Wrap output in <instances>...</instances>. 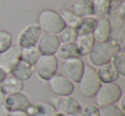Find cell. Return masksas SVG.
<instances>
[{
	"mask_svg": "<svg viewBox=\"0 0 125 116\" xmlns=\"http://www.w3.org/2000/svg\"><path fill=\"white\" fill-rule=\"evenodd\" d=\"M84 67L85 64L82 60L80 59V57L64 60L62 66V75L70 80L72 83L78 84L83 73Z\"/></svg>",
	"mask_w": 125,
	"mask_h": 116,
	"instance_id": "obj_7",
	"label": "cell"
},
{
	"mask_svg": "<svg viewBox=\"0 0 125 116\" xmlns=\"http://www.w3.org/2000/svg\"><path fill=\"white\" fill-rule=\"evenodd\" d=\"M59 45L57 35L45 33L40 36L36 46L41 55H55Z\"/></svg>",
	"mask_w": 125,
	"mask_h": 116,
	"instance_id": "obj_12",
	"label": "cell"
},
{
	"mask_svg": "<svg viewBox=\"0 0 125 116\" xmlns=\"http://www.w3.org/2000/svg\"><path fill=\"white\" fill-rule=\"evenodd\" d=\"M92 34L96 43L108 41L111 34V25L110 20L107 17L98 19V23Z\"/></svg>",
	"mask_w": 125,
	"mask_h": 116,
	"instance_id": "obj_13",
	"label": "cell"
},
{
	"mask_svg": "<svg viewBox=\"0 0 125 116\" xmlns=\"http://www.w3.org/2000/svg\"><path fill=\"white\" fill-rule=\"evenodd\" d=\"M21 48L17 45H11L8 50L0 54V68L10 73L15 65L20 60Z\"/></svg>",
	"mask_w": 125,
	"mask_h": 116,
	"instance_id": "obj_11",
	"label": "cell"
},
{
	"mask_svg": "<svg viewBox=\"0 0 125 116\" xmlns=\"http://www.w3.org/2000/svg\"><path fill=\"white\" fill-rule=\"evenodd\" d=\"M74 43L76 46L80 55H87L92 50L96 42L92 33H88V34L77 35Z\"/></svg>",
	"mask_w": 125,
	"mask_h": 116,
	"instance_id": "obj_17",
	"label": "cell"
},
{
	"mask_svg": "<svg viewBox=\"0 0 125 116\" xmlns=\"http://www.w3.org/2000/svg\"><path fill=\"white\" fill-rule=\"evenodd\" d=\"M72 12L82 18L94 16V7L92 0H78L72 6Z\"/></svg>",
	"mask_w": 125,
	"mask_h": 116,
	"instance_id": "obj_19",
	"label": "cell"
},
{
	"mask_svg": "<svg viewBox=\"0 0 125 116\" xmlns=\"http://www.w3.org/2000/svg\"><path fill=\"white\" fill-rule=\"evenodd\" d=\"M55 55L56 57H58L63 61L67 59H70V58H75V57L81 56L75 43L60 44Z\"/></svg>",
	"mask_w": 125,
	"mask_h": 116,
	"instance_id": "obj_20",
	"label": "cell"
},
{
	"mask_svg": "<svg viewBox=\"0 0 125 116\" xmlns=\"http://www.w3.org/2000/svg\"><path fill=\"white\" fill-rule=\"evenodd\" d=\"M96 73L101 83H114L120 77L111 62L98 67Z\"/></svg>",
	"mask_w": 125,
	"mask_h": 116,
	"instance_id": "obj_15",
	"label": "cell"
},
{
	"mask_svg": "<svg viewBox=\"0 0 125 116\" xmlns=\"http://www.w3.org/2000/svg\"><path fill=\"white\" fill-rule=\"evenodd\" d=\"M123 96L121 87L116 83H101L95 94V102L97 107L115 104Z\"/></svg>",
	"mask_w": 125,
	"mask_h": 116,
	"instance_id": "obj_4",
	"label": "cell"
},
{
	"mask_svg": "<svg viewBox=\"0 0 125 116\" xmlns=\"http://www.w3.org/2000/svg\"><path fill=\"white\" fill-rule=\"evenodd\" d=\"M48 84L51 90L58 97L70 96L75 89L74 83L62 74L56 73L48 80Z\"/></svg>",
	"mask_w": 125,
	"mask_h": 116,
	"instance_id": "obj_9",
	"label": "cell"
},
{
	"mask_svg": "<svg viewBox=\"0 0 125 116\" xmlns=\"http://www.w3.org/2000/svg\"><path fill=\"white\" fill-rule=\"evenodd\" d=\"M8 113H9V111L6 109V107H4V104H0V116H6Z\"/></svg>",
	"mask_w": 125,
	"mask_h": 116,
	"instance_id": "obj_31",
	"label": "cell"
},
{
	"mask_svg": "<svg viewBox=\"0 0 125 116\" xmlns=\"http://www.w3.org/2000/svg\"><path fill=\"white\" fill-rule=\"evenodd\" d=\"M25 112L28 116H52L57 111L52 104L46 102H40L31 104Z\"/></svg>",
	"mask_w": 125,
	"mask_h": 116,
	"instance_id": "obj_16",
	"label": "cell"
},
{
	"mask_svg": "<svg viewBox=\"0 0 125 116\" xmlns=\"http://www.w3.org/2000/svg\"><path fill=\"white\" fill-rule=\"evenodd\" d=\"M79 116H99V107L94 104H88L82 107Z\"/></svg>",
	"mask_w": 125,
	"mask_h": 116,
	"instance_id": "obj_29",
	"label": "cell"
},
{
	"mask_svg": "<svg viewBox=\"0 0 125 116\" xmlns=\"http://www.w3.org/2000/svg\"><path fill=\"white\" fill-rule=\"evenodd\" d=\"M99 116H125L124 111L116 104L103 106L99 107Z\"/></svg>",
	"mask_w": 125,
	"mask_h": 116,
	"instance_id": "obj_27",
	"label": "cell"
},
{
	"mask_svg": "<svg viewBox=\"0 0 125 116\" xmlns=\"http://www.w3.org/2000/svg\"><path fill=\"white\" fill-rule=\"evenodd\" d=\"M113 1H116V2H118V1H122V0H113Z\"/></svg>",
	"mask_w": 125,
	"mask_h": 116,
	"instance_id": "obj_35",
	"label": "cell"
},
{
	"mask_svg": "<svg viewBox=\"0 0 125 116\" xmlns=\"http://www.w3.org/2000/svg\"><path fill=\"white\" fill-rule=\"evenodd\" d=\"M42 31L37 23L28 25L19 34L17 38V45L20 48L36 46Z\"/></svg>",
	"mask_w": 125,
	"mask_h": 116,
	"instance_id": "obj_8",
	"label": "cell"
},
{
	"mask_svg": "<svg viewBox=\"0 0 125 116\" xmlns=\"http://www.w3.org/2000/svg\"><path fill=\"white\" fill-rule=\"evenodd\" d=\"M52 116H66V115H64L63 114H61V113H59V112H56Z\"/></svg>",
	"mask_w": 125,
	"mask_h": 116,
	"instance_id": "obj_34",
	"label": "cell"
},
{
	"mask_svg": "<svg viewBox=\"0 0 125 116\" xmlns=\"http://www.w3.org/2000/svg\"><path fill=\"white\" fill-rule=\"evenodd\" d=\"M98 23V19L95 16H87L82 17L79 25L75 28L77 35L88 34L93 33L96 25Z\"/></svg>",
	"mask_w": 125,
	"mask_h": 116,
	"instance_id": "obj_22",
	"label": "cell"
},
{
	"mask_svg": "<svg viewBox=\"0 0 125 116\" xmlns=\"http://www.w3.org/2000/svg\"><path fill=\"white\" fill-rule=\"evenodd\" d=\"M3 104L9 112L12 111H26L31 105V101L23 92H16L9 96H5Z\"/></svg>",
	"mask_w": 125,
	"mask_h": 116,
	"instance_id": "obj_10",
	"label": "cell"
},
{
	"mask_svg": "<svg viewBox=\"0 0 125 116\" xmlns=\"http://www.w3.org/2000/svg\"><path fill=\"white\" fill-rule=\"evenodd\" d=\"M66 116H79V115H66Z\"/></svg>",
	"mask_w": 125,
	"mask_h": 116,
	"instance_id": "obj_36",
	"label": "cell"
},
{
	"mask_svg": "<svg viewBox=\"0 0 125 116\" xmlns=\"http://www.w3.org/2000/svg\"><path fill=\"white\" fill-rule=\"evenodd\" d=\"M52 104L57 112L64 115H79L82 109L80 102L70 96L52 97Z\"/></svg>",
	"mask_w": 125,
	"mask_h": 116,
	"instance_id": "obj_6",
	"label": "cell"
},
{
	"mask_svg": "<svg viewBox=\"0 0 125 116\" xmlns=\"http://www.w3.org/2000/svg\"><path fill=\"white\" fill-rule=\"evenodd\" d=\"M78 85L81 95L87 98H90L95 96L101 82L98 77L96 70L93 67L85 65L83 73L78 82Z\"/></svg>",
	"mask_w": 125,
	"mask_h": 116,
	"instance_id": "obj_3",
	"label": "cell"
},
{
	"mask_svg": "<svg viewBox=\"0 0 125 116\" xmlns=\"http://www.w3.org/2000/svg\"><path fill=\"white\" fill-rule=\"evenodd\" d=\"M94 7V16L106 17L112 7V0H92Z\"/></svg>",
	"mask_w": 125,
	"mask_h": 116,
	"instance_id": "obj_21",
	"label": "cell"
},
{
	"mask_svg": "<svg viewBox=\"0 0 125 116\" xmlns=\"http://www.w3.org/2000/svg\"><path fill=\"white\" fill-rule=\"evenodd\" d=\"M12 45V37L8 31L0 30V54H2Z\"/></svg>",
	"mask_w": 125,
	"mask_h": 116,
	"instance_id": "obj_28",
	"label": "cell"
},
{
	"mask_svg": "<svg viewBox=\"0 0 125 116\" xmlns=\"http://www.w3.org/2000/svg\"><path fill=\"white\" fill-rule=\"evenodd\" d=\"M60 44L74 43L77 37V33L75 28L65 27L60 33L57 34Z\"/></svg>",
	"mask_w": 125,
	"mask_h": 116,
	"instance_id": "obj_26",
	"label": "cell"
},
{
	"mask_svg": "<svg viewBox=\"0 0 125 116\" xmlns=\"http://www.w3.org/2000/svg\"><path fill=\"white\" fill-rule=\"evenodd\" d=\"M23 89V83L13 76H8L0 84V90L3 95L9 96L16 92L21 91Z\"/></svg>",
	"mask_w": 125,
	"mask_h": 116,
	"instance_id": "obj_18",
	"label": "cell"
},
{
	"mask_svg": "<svg viewBox=\"0 0 125 116\" xmlns=\"http://www.w3.org/2000/svg\"><path fill=\"white\" fill-rule=\"evenodd\" d=\"M41 31L45 33L57 35L63 28L65 24L58 12L52 9H42L38 15V23Z\"/></svg>",
	"mask_w": 125,
	"mask_h": 116,
	"instance_id": "obj_2",
	"label": "cell"
},
{
	"mask_svg": "<svg viewBox=\"0 0 125 116\" xmlns=\"http://www.w3.org/2000/svg\"><path fill=\"white\" fill-rule=\"evenodd\" d=\"M122 47L114 41H105L95 43L92 50L88 54V61L94 67H99L110 62L115 53L120 50Z\"/></svg>",
	"mask_w": 125,
	"mask_h": 116,
	"instance_id": "obj_1",
	"label": "cell"
},
{
	"mask_svg": "<svg viewBox=\"0 0 125 116\" xmlns=\"http://www.w3.org/2000/svg\"><path fill=\"white\" fill-rule=\"evenodd\" d=\"M124 61H125V55H124V51H123V48L120 50H118L116 53H115V55H113L111 60V62L112 63L113 67H114L116 71H117L119 76H122V77L125 76Z\"/></svg>",
	"mask_w": 125,
	"mask_h": 116,
	"instance_id": "obj_24",
	"label": "cell"
},
{
	"mask_svg": "<svg viewBox=\"0 0 125 116\" xmlns=\"http://www.w3.org/2000/svg\"><path fill=\"white\" fill-rule=\"evenodd\" d=\"M34 71V67L29 63L20 59L14 68L10 72L11 76L15 77L20 81H27L31 78L33 72Z\"/></svg>",
	"mask_w": 125,
	"mask_h": 116,
	"instance_id": "obj_14",
	"label": "cell"
},
{
	"mask_svg": "<svg viewBox=\"0 0 125 116\" xmlns=\"http://www.w3.org/2000/svg\"><path fill=\"white\" fill-rule=\"evenodd\" d=\"M6 116H28L25 111H12L9 112Z\"/></svg>",
	"mask_w": 125,
	"mask_h": 116,
	"instance_id": "obj_30",
	"label": "cell"
},
{
	"mask_svg": "<svg viewBox=\"0 0 125 116\" xmlns=\"http://www.w3.org/2000/svg\"><path fill=\"white\" fill-rule=\"evenodd\" d=\"M41 55L37 46L27 47V48H21V56L20 59L26 62L29 63L30 65L34 66L35 62Z\"/></svg>",
	"mask_w": 125,
	"mask_h": 116,
	"instance_id": "obj_23",
	"label": "cell"
},
{
	"mask_svg": "<svg viewBox=\"0 0 125 116\" xmlns=\"http://www.w3.org/2000/svg\"><path fill=\"white\" fill-rule=\"evenodd\" d=\"M58 13L62 17V19L63 20L66 27L75 28L79 25L81 20H82V18L77 16L72 11L68 10V9H61Z\"/></svg>",
	"mask_w": 125,
	"mask_h": 116,
	"instance_id": "obj_25",
	"label": "cell"
},
{
	"mask_svg": "<svg viewBox=\"0 0 125 116\" xmlns=\"http://www.w3.org/2000/svg\"><path fill=\"white\" fill-rule=\"evenodd\" d=\"M33 67L39 78L48 81L57 73L58 63L55 55H40Z\"/></svg>",
	"mask_w": 125,
	"mask_h": 116,
	"instance_id": "obj_5",
	"label": "cell"
},
{
	"mask_svg": "<svg viewBox=\"0 0 125 116\" xmlns=\"http://www.w3.org/2000/svg\"><path fill=\"white\" fill-rule=\"evenodd\" d=\"M7 75H8V73H6L3 68H0V84L4 81V80L7 77Z\"/></svg>",
	"mask_w": 125,
	"mask_h": 116,
	"instance_id": "obj_32",
	"label": "cell"
},
{
	"mask_svg": "<svg viewBox=\"0 0 125 116\" xmlns=\"http://www.w3.org/2000/svg\"><path fill=\"white\" fill-rule=\"evenodd\" d=\"M4 96L2 94V92H1V90H0V104L3 103V102H4Z\"/></svg>",
	"mask_w": 125,
	"mask_h": 116,
	"instance_id": "obj_33",
	"label": "cell"
}]
</instances>
